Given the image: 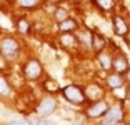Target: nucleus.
<instances>
[{
    "mask_svg": "<svg viewBox=\"0 0 130 125\" xmlns=\"http://www.w3.org/2000/svg\"><path fill=\"white\" fill-rule=\"evenodd\" d=\"M107 110H108V105L105 102H95L87 110V115L92 117V118H99V117H102V115L107 114Z\"/></svg>",
    "mask_w": 130,
    "mask_h": 125,
    "instance_id": "6",
    "label": "nucleus"
},
{
    "mask_svg": "<svg viewBox=\"0 0 130 125\" xmlns=\"http://www.w3.org/2000/svg\"><path fill=\"white\" fill-rule=\"evenodd\" d=\"M95 4L99 8H102V10H110L112 7H113V0H95Z\"/></svg>",
    "mask_w": 130,
    "mask_h": 125,
    "instance_id": "15",
    "label": "nucleus"
},
{
    "mask_svg": "<svg viewBox=\"0 0 130 125\" xmlns=\"http://www.w3.org/2000/svg\"><path fill=\"white\" fill-rule=\"evenodd\" d=\"M0 52L8 60L15 58L17 53H19V43H17V40H13V38H4V40L0 42Z\"/></svg>",
    "mask_w": 130,
    "mask_h": 125,
    "instance_id": "2",
    "label": "nucleus"
},
{
    "mask_svg": "<svg viewBox=\"0 0 130 125\" xmlns=\"http://www.w3.org/2000/svg\"><path fill=\"white\" fill-rule=\"evenodd\" d=\"M67 19H69V12L65 10V8H57V10H55V20H57L58 23L67 20Z\"/></svg>",
    "mask_w": 130,
    "mask_h": 125,
    "instance_id": "13",
    "label": "nucleus"
},
{
    "mask_svg": "<svg viewBox=\"0 0 130 125\" xmlns=\"http://www.w3.org/2000/svg\"><path fill=\"white\" fill-rule=\"evenodd\" d=\"M103 47H105V38H103L100 34L93 32L92 34V49H93V52L100 53L103 50Z\"/></svg>",
    "mask_w": 130,
    "mask_h": 125,
    "instance_id": "9",
    "label": "nucleus"
},
{
    "mask_svg": "<svg viewBox=\"0 0 130 125\" xmlns=\"http://www.w3.org/2000/svg\"><path fill=\"white\" fill-rule=\"evenodd\" d=\"M38 4V0H19V5L22 8H32Z\"/></svg>",
    "mask_w": 130,
    "mask_h": 125,
    "instance_id": "18",
    "label": "nucleus"
},
{
    "mask_svg": "<svg viewBox=\"0 0 130 125\" xmlns=\"http://www.w3.org/2000/svg\"><path fill=\"white\" fill-rule=\"evenodd\" d=\"M37 125H55V123H54V120H50V118H47V117H42L38 120Z\"/></svg>",
    "mask_w": 130,
    "mask_h": 125,
    "instance_id": "21",
    "label": "nucleus"
},
{
    "mask_svg": "<svg viewBox=\"0 0 130 125\" xmlns=\"http://www.w3.org/2000/svg\"><path fill=\"white\" fill-rule=\"evenodd\" d=\"M60 42H62V45H67V47H72V45H75V42H77V38L73 37V35H70L69 32H65V35H62V38H60Z\"/></svg>",
    "mask_w": 130,
    "mask_h": 125,
    "instance_id": "12",
    "label": "nucleus"
},
{
    "mask_svg": "<svg viewBox=\"0 0 130 125\" xmlns=\"http://www.w3.org/2000/svg\"><path fill=\"white\" fill-rule=\"evenodd\" d=\"M123 117V110L120 105H113L112 108L107 110V114H105V118H103V123H117V122H120Z\"/></svg>",
    "mask_w": 130,
    "mask_h": 125,
    "instance_id": "4",
    "label": "nucleus"
},
{
    "mask_svg": "<svg viewBox=\"0 0 130 125\" xmlns=\"http://www.w3.org/2000/svg\"><path fill=\"white\" fill-rule=\"evenodd\" d=\"M0 93L2 95H10V87H8L7 80L4 77H0Z\"/></svg>",
    "mask_w": 130,
    "mask_h": 125,
    "instance_id": "17",
    "label": "nucleus"
},
{
    "mask_svg": "<svg viewBox=\"0 0 130 125\" xmlns=\"http://www.w3.org/2000/svg\"><path fill=\"white\" fill-rule=\"evenodd\" d=\"M45 90H48V92H57L58 90L57 82H54V80H47V82H45Z\"/></svg>",
    "mask_w": 130,
    "mask_h": 125,
    "instance_id": "20",
    "label": "nucleus"
},
{
    "mask_svg": "<svg viewBox=\"0 0 130 125\" xmlns=\"http://www.w3.org/2000/svg\"><path fill=\"white\" fill-rule=\"evenodd\" d=\"M99 60H100V65H102L105 70H108V68L112 67V60H110V57H108L107 53H100Z\"/></svg>",
    "mask_w": 130,
    "mask_h": 125,
    "instance_id": "14",
    "label": "nucleus"
},
{
    "mask_svg": "<svg viewBox=\"0 0 130 125\" xmlns=\"http://www.w3.org/2000/svg\"><path fill=\"white\" fill-rule=\"evenodd\" d=\"M112 67L115 68L117 73H123V72L128 70V64H127V60L122 57V55H117V57L112 60Z\"/></svg>",
    "mask_w": 130,
    "mask_h": 125,
    "instance_id": "8",
    "label": "nucleus"
},
{
    "mask_svg": "<svg viewBox=\"0 0 130 125\" xmlns=\"http://www.w3.org/2000/svg\"><path fill=\"white\" fill-rule=\"evenodd\" d=\"M75 28H77V23L73 22V20H70V19L60 22V30L62 32H72V30H75Z\"/></svg>",
    "mask_w": 130,
    "mask_h": 125,
    "instance_id": "11",
    "label": "nucleus"
},
{
    "mask_svg": "<svg viewBox=\"0 0 130 125\" xmlns=\"http://www.w3.org/2000/svg\"><path fill=\"white\" fill-rule=\"evenodd\" d=\"M127 100H130V90L127 92Z\"/></svg>",
    "mask_w": 130,
    "mask_h": 125,
    "instance_id": "23",
    "label": "nucleus"
},
{
    "mask_svg": "<svg viewBox=\"0 0 130 125\" xmlns=\"http://www.w3.org/2000/svg\"><path fill=\"white\" fill-rule=\"evenodd\" d=\"M55 107H57V102H55L54 99H43L42 103H40L38 108H37V114L40 115V117H48V115H52Z\"/></svg>",
    "mask_w": 130,
    "mask_h": 125,
    "instance_id": "5",
    "label": "nucleus"
},
{
    "mask_svg": "<svg viewBox=\"0 0 130 125\" xmlns=\"http://www.w3.org/2000/svg\"><path fill=\"white\" fill-rule=\"evenodd\" d=\"M107 83H108V87H112V88H120L123 85V77H122V73H113V75H108Z\"/></svg>",
    "mask_w": 130,
    "mask_h": 125,
    "instance_id": "10",
    "label": "nucleus"
},
{
    "mask_svg": "<svg viewBox=\"0 0 130 125\" xmlns=\"http://www.w3.org/2000/svg\"><path fill=\"white\" fill-rule=\"evenodd\" d=\"M8 125H30V123H28V120H25V118L15 117V118H10Z\"/></svg>",
    "mask_w": 130,
    "mask_h": 125,
    "instance_id": "19",
    "label": "nucleus"
},
{
    "mask_svg": "<svg viewBox=\"0 0 130 125\" xmlns=\"http://www.w3.org/2000/svg\"><path fill=\"white\" fill-rule=\"evenodd\" d=\"M17 28H19L20 34H27V32L30 30V25H28V22L25 19H20L19 22H17Z\"/></svg>",
    "mask_w": 130,
    "mask_h": 125,
    "instance_id": "16",
    "label": "nucleus"
},
{
    "mask_svg": "<svg viewBox=\"0 0 130 125\" xmlns=\"http://www.w3.org/2000/svg\"><path fill=\"white\" fill-rule=\"evenodd\" d=\"M127 80H128V82H130V70H128V72H127Z\"/></svg>",
    "mask_w": 130,
    "mask_h": 125,
    "instance_id": "22",
    "label": "nucleus"
},
{
    "mask_svg": "<svg viewBox=\"0 0 130 125\" xmlns=\"http://www.w3.org/2000/svg\"><path fill=\"white\" fill-rule=\"evenodd\" d=\"M65 100H69L70 103H75V105H80V103L85 102V95L82 92V88H78L77 85H69L62 90Z\"/></svg>",
    "mask_w": 130,
    "mask_h": 125,
    "instance_id": "1",
    "label": "nucleus"
},
{
    "mask_svg": "<svg viewBox=\"0 0 130 125\" xmlns=\"http://www.w3.org/2000/svg\"><path fill=\"white\" fill-rule=\"evenodd\" d=\"M23 75L28 80H37L38 77L42 75V65L38 64L37 60H34V58L28 60L25 64V67H23Z\"/></svg>",
    "mask_w": 130,
    "mask_h": 125,
    "instance_id": "3",
    "label": "nucleus"
},
{
    "mask_svg": "<svg viewBox=\"0 0 130 125\" xmlns=\"http://www.w3.org/2000/svg\"><path fill=\"white\" fill-rule=\"evenodd\" d=\"M112 23H113V32L117 35H120V37H123V35L128 32V27H127V23L123 22L122 17H113V20H112Z\"/></svg>",
    "mask_w": 130,
    "mask_h": 125,
    "instance_id": "7",
    "label": "nucleus"
}]
</instances>
